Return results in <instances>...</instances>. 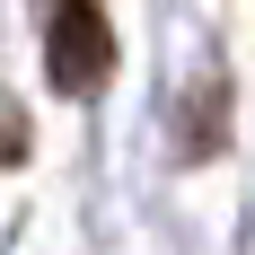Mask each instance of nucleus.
<instances>
[{
	"label": "nucleus",
	"mask_w": 255,
	"mask_h": 255,
	"mask_svg": "<svg viewBox=\"0 0 255 255\" xmlns=\"http://www.w3.org/2000/svg\"><path fill=\"white\" fill-rule=\"evenodd\" d=\"M44 71H53V88H62V97L106 88V71H115V26H106V9H97V0H62V9H53Z\"/></svg>",
	"instance_id": "1"
}]
</instances>
